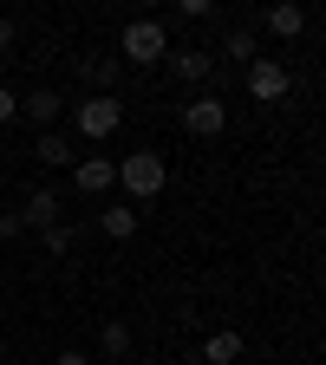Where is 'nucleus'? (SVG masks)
Instances as JSON below:
<instances>
[{
  "label": "nucleus",
  "mask_w": 326,
  "mask_h": 365,
  "mask_svg": "<svg viewBox=\"0 0 326 365\" xmlns=\"http://www.w3.org/2000/svg\"><path fill=\"white\" fill-rule=\"evenodd\" d=\"M118 182H124L137 202H151V196H163L170 170H163V157H157V150H131V157L118 163Z\"/></svg>",
  "instance_id": "1"
},
{
  "label": "nucleus",
  "mask_w": 326,
  "mask_h": 365,
  "mask_svg": "<svg viewBox=\"0 0 326 365\" xmlns=\"http://www.w3.org/2000/svg\"><path fill=\"white\" fill-rule=\"evenodd\" d=\"M163 53H170V33L157 20H131L124 39H118V59H131V66H157Z\"/></svg>",
  "instance_id": "2"
},
{
  "label": "nucleus",
  "mask_w": 326,
  "mask_h": 365,
  "mask_svg": "<svg viewBox=\"0 0 326 365\" xmlns=\"http://www.w3.org/2000/svg\"><path fill=\"white\" fill-rule=\"evenodd\" d=\"M287 85H294V78H287L281 59H268V53L248 59V98H255V105H281V98H287Z\"/></svg>",
  "instance_id": "3"
},
{
  "label": "nucleus",
  "mask_w": 326,
  "mask_h": 365,
  "mask_svg": "<svg viewBox=\"0 0 326 365\" xmlns=\"http://www.w3.org/2000/svg\"><path fill=\"white\" fill-rule=\"evenodd\" d=\"M118 124H124V105L111 98V91H98V98L78 105V137H111Z\"/></svg>",
  "instance_id": "4"
},
{
  "label": "nucleus",
  "mask_w": 326,
  "mask_h": 365,
  "mask_svg": "<svg viewBox=\"0 0 326 365\" xmlns=\"http://www.w3.org/2000/svg\"><path fill=\"white\" fill-rule=\"evenodd\" d=\"M222 124H228V105L215 98V91H203V98L183 105V130H190V137H215Z\"/></svg>",
  "instance_id": "5"
},
{
  "label": "nucleus",
  "mask_w": 326,
  "mask_h": 365,
  "mask_svg": "<svg viewBox=\"0 0 326 365\" xmlns=\"http://www.w3.org/2000/svg\"><path fill=\"white\" fill-rule=\"evenodd\" d=\"M72 170H78V196H105L111 182H118V163L111 157H78Z\"/></svg>",
  "instance_id": "6"
},
{
  "label": "nucleus",
  "mask_w": 326,
  "mask_h": 365,
  "mask_svg": "<svg viewBox=\"0 0 326 365\" xmlns=\"http://www.w3.org/2000/svg\"><path fill=\"white\" fill-rule=\"evenodd\" d=\"M268 33L274 39H300L307 33V7H300V0H274V7H268Z\"/></svg>",
  "instance_id": "7"
},
{
  "label": "nucleus",
  "mask_w": 326,
  "mask_h": 365,
  "mask_svg": "<svg viewBox=\"0 0 326 365\" xmlns=\"http://www.w3.org/2000/svg\"><path fill=\"white\" fill-rule=\"evenodd\" d=\"M163 66H170L183 85H203V78L215 72V59H209V53H196V46H183V53H163Z\"/></svg>",
  "instance_id": "8"
},
{
  "label": "nucleus",
  "mask_w": 326,
  "mask_h": 365,
  "mask_svg": "<svg viewBox=\"0 0 326 365\" xmlns=\"http://www.w3.org/2000/svg\"><path fill=\"white\" fill-rule=\"evenodd\" d=\"M20 222H26V228H53V222H59V190H33L26 209H20Z\"/></svg>",
  "instance_id": "9"
},
{
  "label": "nucleus",
  "mask_w": 326,
  "mask_h": 365,
  "mask_svg": "<svg viewBox=\"0 0 326 365\" xmlns=\"http://www.w3.org/2000/svg\"><path fill=\"white\" fill-rule=\"evenodd\" d=\"M33 163H46V170H66V163H78V157H72V137H59V130H46L39 144H33Z\"/></svg>",
  "instance_id": "10"
},
{
  "label": "nucleus",
  "mask_w": 326,
  "mask_h": 365,
  "mask_svg": "<svg viewBox=\"0 0 326 365\" xmlns=\"http://www.w3.org/2000/svg\"><path fill=\"white\" fill-rule=\"evenodd\" d=\"M20 105H26V118H33V124H59V111H66L59 91H26Z\"/></svg>",
  "instance_id": "11"
},
{
  "label": "nucleus",
  "mask_w": 326,
  "mask_h": 365,
  "mask_svg": "<svg viewBox=\"0 0 326 365\" xmlns=\"http://www.w3.org/2000/svg\"><path fill=\"white\" fill-rule=\"evenodd\" d=\"M203 359H209V365H235V359H242V333H209Z\"/></svg>",
  "instance_id": "12"
},
{
  "label": "nucleus",
  "mask_w": 326,
  "mask_h": 365,
  "mask_svg": "<svg viewBox=\"0 0 326 365\" xmlns=\"http://www.w3.org/2000/svg\"><path fill=\"white\" fill-rule=\"evenodd\" d=\"M222 53H228V59H235V66H248V59L261 53V39H255V26H235V33H228V39H222Z\"/></svg>",
  "instance_id": "13"
},
{
  "label": "nucleus",
  "mask_w": 326,
  "mask_h": 365,
  "mask_svg": "<svg viewBox=\"0 0 326 365\" xmlns=\"http://www.w3.org/2000/svg\"><path fill=\"white\" fill-rule=\"evenodd\" d=\"M98 222H105V235H111V242H131V235H137V209H105Z\"/></svg>",
  "instance_id": "14"
},
{
  "label": "nucleus",
  "mask_w": 326,
  "mask_h": 365,
  "mask_svg": "<svg viewBox=\"0 0 326 365\" xmlns=\"http://www.w3.org/2000/svg\"><path fill=\"white\" fill-rule=\"evenodd\" d=\"M98 346H105V359H124V352H131V327H124V319H105Z\"/></svg>",
  "instance_id": "15"
},
{
  "label": "nucleus",
  "mask_w": 326,
  "mask_h": 365,
  "mask_svg": "<svg viewBox=\"0 0 326 365\" xmlns=\"http://www.w3.org/2000/svg\"><path fill=\"white\" fill-rule=\"evenodd\" d=\"M118 66H124V59H111V53H105V59H85V78H91V85L105 91V85L118 78Z\"/></svg>",
  "instance_id": "16"
},
{
  "label": "nucleus",
  "mask_w": 326,
  "mask_h": 365,
  "mask_svg": "<svg viewBox=\"0 0 326 365\" xmlns=\"http://www.w3.org/2000/svg\"><path fill=\"white\" fill-rule=\"evenodd\" d=\"M39 242H46V255H66V248H72V228L53 222V228H39Z\"/></svg>",
  "instance_id": "17"
},
{
  "label": "nucleus",
  "mask_w": 326,
  "mask_h": 365,
  "mask_svg": "<svg viewBox=\"0 0 326 365\" xmlns=\"http://www.w3.org/2000/svg\"><path fill=\"white\" fill-rule=\"evenodd\" d=\"M14 235H26V222H20V209H7V215H0V242H14Z\"/></svg>",
  "instance_id": "18"
},
{
  "label": "nucleus",
  "mask_w": 326,
  "mask_h": 365,
  "mask_svg": "<svg viewBox=\"0 0 326 365\" xmlns=\"http://www.w3.org/2000/svg\"><path fill=\"white\" fill-rule=\"evenodd\" d=\"M14 118H20V98H14L7 85H0V124H14Z\"/></svg>",
  "instance_id": "19"
},
{
  "label": "nucleus",
  "mask_w": 326,
  "mask_h": 365,
  "mask_svg": "<svg viewBox=\"0 0 326 365\" xmlns=\"http://www.w3.org/2000/svg\"><path fill=\"white\" fill-rule=\"evenodd\" d=\"M170 7H183V14H190V20H203V14L215 7V0H170Z\"/></svg>",
  "instance_id": "20"
},
{
  "label": "nucleus",
  "mask_w": 326,
  "mask_h": 365,
  "mask_svg": "<svg viewBox=\"0 0 326 365\" xmlns=\"http://www.w3.org/2000/svg\"><path fill=\"white\" fill-rule=\"evenodd\" d=\"M7 46H14V20H7V14H0V53H7Z\"/></svg>",
  "instance_id": "21"
},
{
  "label": "nucleus",
  "mask_w": 326,
  "mask_h": 365,
  "mask_svg": "<svg viewBox=\"0 0 326 365\" xmlns=\"http://www.w3.org/2000/svg\"><path fill=\"white\" fill-rule=\"evenodd\" d=\"M53 365H91V359H85V352H59Z\"/></svg>",
  "instance_id": "22"
}]
</instances>
